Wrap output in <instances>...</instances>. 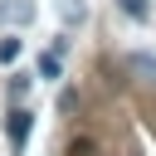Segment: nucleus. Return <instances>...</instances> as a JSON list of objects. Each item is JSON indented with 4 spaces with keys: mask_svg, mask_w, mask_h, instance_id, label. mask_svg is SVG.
Wrapping results in <instances>:
<instances>
[{
    "mask_svg": "<svg viewBox=\"0 0 156 156\" xmlns=\"http://www.w3.org/2000/svg\"><path fill=\"white\" fill-rule=\"evenodd\" d=\"M29 88H34V78H24V73H15V78H10V107H20V102L29 98Z\"/></svg>",
    "mask_w": 156,
    "mask_h": 156,
    "instance_id": "2",
    "label": "nucleus"
},
{
    "mask_svg": "<svg viewBox=\"0 0 156 156\" xmlns=\"http://www.w3.org/2000/svg\"><path fill=\"white\" fill-rule=\"evenodd\" d=\"M29 132H34V117L24 112V102H20V107H10V117H5V141H10V151H15V156L29 146Z\"/></svg>",
    "mask_w": 156,
    "mask_h": 156,
    "instance_id": "1",
    "label": "nucleus"
},
{
    "mask_svg": "<svg viewBox=\"0 0 156 156\" xmlns=\"http://www.w3.org/2000/svg\"><path fill=\"white\" fill-rule=\"evenodd\" d=\"M20 58V39L10 34V39H0V63H15Z\"/></svg>",
    "mask_w": 156,
    "mask_h": 156,
    "instance_id": "5",
    "label": "nucleus"
},
{
    "mask_svg": "<svg viewBox=\"0 0 156 156\" xmlns=\"http://www.w3.org/2000/svg\"><path fill=\"white\" fill-rule=\"evenodd\" d=\"M117 5H122V15H132V20H146V15H151L146 0H117Z\"/></svg>",
    "mask_w": 156,
    "mask_h": 156,
    "instance_id": "3",
    "label": "nucleus"
},
{
    "mask_svg": "<svg viewBox=\"0 0 156 156\" xmlns=\"http://www.w3.org/2000/svg\"><path fill=\"white\" fill-rule=\"evenodd\" d=\"M68 156H93V141H88V136H78V141L68 146Z\"/></svg>",
    "mask_w": 156,
    "mask_h": 156,
    "instance_id": "6",
    "label": "nucleus"
},
{
    "mask_svg": "<svg viewBox=\"0 0 156 156\" xmlns=\"http://www.w3.org/2000/svg\"><path fill=\"white\" fill-rule=\"evenodd\" d=\"M58 58H63V54H54V49H49V54L39 58V73H44V78H58Z\"/></svg>",
    "mask_w": 156,
    "mask_h": 156,
    "instance_id": "4",
    "label": "nucleus"
}]
</instances>
